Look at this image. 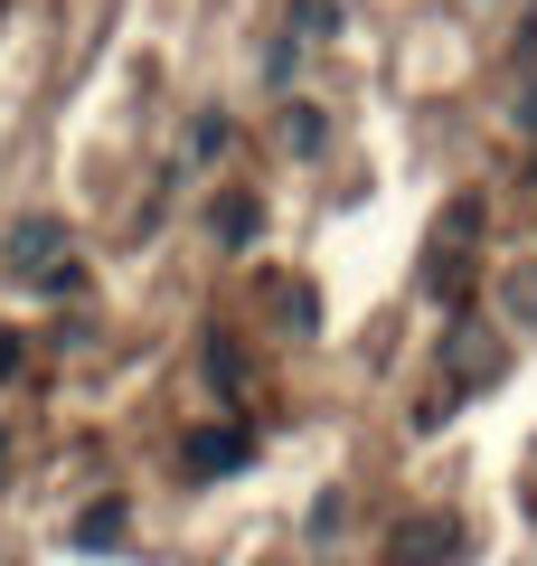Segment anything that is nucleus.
<instances>
[{
	"mask_svg": "<svg viewBox=\"0 0 537 566\" xmlns=\"http://www.w3.org/2000/svg\"><path fill=\"white\" fill-rule=\"evenodd\" d=\"M0 264H10L20 283H39V293H76L85 283V264L66 255V218H20L10 245H0Z\"/></svg>",
	"mask_w": 537,
	"mask_h": 566,
	"instance_id": "obj_1",
	"label": "nucleus"
},
{
	"mask_svg": "<svg viewBox=\"0 0 537 566\" xmlns=\"http://www.w3.org/2000/svg\"><path fill=\"white\" fill-rule=\"evenodd\" d=\"M114 538H123V501H95L85 528H76V547H114Z\"/></svg>",
	"mask_w": 537,
	"mask_h": 566,
	"instance_id": "obj_4",
	"label": "nucleus"
},
{
	"mask_svg": "<svg viewBox=\"0 0 537 566\" xmlns=\"http://www.w3.org/2000/svg\"><path fill=\"white\" fill-rule=\"evenodd\" d=\"M218 237H227V245L255 237V199H227V208H218Z\"/></svg>",
	"mask_w": 537,
	"mask_h": 566,
	"instance_id": "obj_5",
	"label": "nucleus"
},
{
	"mask_svg": "<svg viewBox=\"0 0 537 566\" xmlns=\"http://www.w3.org/2000/svg\"><path fill=\"white\" fill-rule=\"evenodd\" d=\"M293 20L312 29V39H330V29H339V10H330V0H293Z\"/></svg>",
	"mask_w": 537,
	"mask_h": 566,
	"instance_id": "obj_6",
	"label": "nucleus"
},
{
	"mask_svg": "<svg viewBox=\"0 0 537 566\" xmlns=\"http://www.w3.org/2000/svg\"><path fill=\"white\" fill-rule=\"evenodd\" d=\"M245 463H255V434H245V424H208V434H189V453H179L189 482H218V472H245Z\"/></svg>",
	"mask_w": 537,
	"mask_h": 566,
	"instance_id": "obj_2",
	"label": "nucleus"
},
{
	"mask_svg": "<svg viewBox=\"0 0 537 566\" xmlns=\"http://www.w3.org/2000/svg\"><path fill=\"white\" fill-rule=\"evenodd\" d=\"M283 142L293 151H320V114H283Z\"/></svg>",
	"mask_w": 537,
	"mask_h": 566,
	"instance_id": "obj_7",
	"label": "nucleus"
},
{
	"mask_svg": "<svg viewBox=\"0 0 537 566\" xmlns=\"http://www.w3.org/2000/svg\"><path fill=\"white\" fill-rule=\"evenodd\" d=\"M227 142H236V123H227V114H199V123H189V161H218Z\"/></svg>",
	"mask_w": 537,
	"mask_h": 566,
	"instance_id": "obj_3",
	"label": "nucleus"
}]
</instances>
